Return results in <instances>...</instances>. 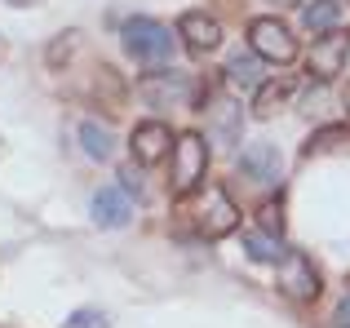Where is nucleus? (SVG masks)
Returning <instances> with one entry per match:
<instances>
[{
    "instance_id": "nucleus-9",
    "label": "nucleus",
    "mask_w": 350,
    "mask_h": 328,
    "mask_svg": "<svg viewBox=\"0 0 350 328\" xmlns=\"http://www.w3.org/2000/svg\"><path fill=\"white\" fill-rule=\"evenodd\" d=\"M89 208H94V222L98 226L116 231V226H124L129 217H133V195H129L124 182H116V187H103V191H98Z\"/></svg>"
},
{
    "instance_id": "nucleus-4",
    "label": "nucleus",
    "mask_w": 350,
    "mask_h": 328,
    "mask_svg": "<svg viewBox=\"0 0 350 328\" xmlns=\"http://www.w3.org/2000/svg\"><path fill=\"white\" fill-rule=\"evenodd\" d=\"M346 58H350V31L333 27V31H324V36L310 40L306 71L315 80H333V76H342V71H346Z\"/></svg>"
},
{
    "instance_id": "nucleus-21",
    "label": "nucleus",
    "mask_w": 350,
    "mask_h": 328,
    "mask_svg": "<svg viewBox=\"0 0 350 328\" xmlns=\"http://www.w3.org/2000/svg\"><path fill=\"white\" fill-rule=\"evenodd\" d=\"M9 5H27V0H9Z\"/></svg>"
},
{
    "instance_id": "nucleus-2",
    "label": "nucleus",
    "mask_w": 350,
    "mask_h": 328,
    "mask_svg": "<svg viewBox=\"0 0 350 328\" xmlns=\"http://www.w3.org/2000/svg\"><path fill=\"white\" fill-rule=\"evenodd\" d=\"M120 40H124L129 58H137L142 67H164V62H173V36L164 23H155V18L137 14L129 18L124 27H120Z\"/></svg>"
},
{
    "instance_id": "nucleus-3",
    "label": "nucleus",
    "mask_w": 350,
    "mask_h": 328,
    "mask_svg": "<svg viewBox=\"0 0 350 328\" xmlns=\"http://www.w3.org/2000/svg\"><path fill=\"white\" fill-rule=\"evenodd\" d=\"M248 44H253V53L262 62H293L297 58V40H293V31L280 23V18H253L248 23Z\"/></svg>"
},
{
    "instance_id": "nucleus-17",
    "label": "nucleus",
    "mask_w": 350,
    "mask_h": 328,
    "mask_svg": "<svg viewBox=\"0 0 350 328\" xmlns=\"http://www.w3.org/2000/svg\"><path fill=\"white\" fill-rule=\"evenodd\" d=\"M337 138H350V133H346V124H337V129H324V133H315V138H310L306 147H301V156H306V160H310V156H319V151H328Z\"/></svg>"
},
{
    "instance_id": "nucleus-12",
    "label": "nucleus",
    "mask_w": 350,
    "mask_h": 328,
    "mask_svg": "<svg viewBox=\"0 0 350 328\" xmlns=\"http://www.w3.org/2000/svg\"><path fill=\"white\" fill-rule=\"evenodd\" d=\"M226 89H231V94H253V89H262V58H257V53H235V58L226 62Z\"/></svg>"
},
{
    "instance_id": "nucleus-6",
    "label": "nucleus",
    "mask_w": 350,
    "mask_h": 328,
    "mask_svg": "<svg viewBox=\"0 0 350 328\" xmlns=\"http://www.w3.org/2000/svg\"><path fill=\"white\" fill-rule=\"evenodd\" d=\"M142 98L151 107H164V102H173V107H191V98H196V80H187L182 71H155V76H142Z\"/></svg>"
},
{
    "instance_id": "nucleus-19",
    "label": "nucleus",
    "mask_w": 350,
    "mask_h": 328,
    "mask_svg": "<svg viewBox=\"0 0 350 328\" xmlns=\"http://www.w3.org/2000/svg\"><path fill=\"white\" fill-rule=\"evenodd\" d=\"M280 226H284L280 204H266V208H262V231H275V235H280Z\"/></svg>"
},
{
    "instance_id": "nucleus-10",
    "label": "nucleus",
    "mask_w": 350,
    "mask_h": 328,
    "mask_svg": "<svg viewBox=\"0 0 350 328\" xmlns=\"http://www.w3.org/2000/svg\"><path fill=\"white\" fill-rule=\"evenodd\" d=\"M178 36L187 40L191 53H213L217 44H222V27H217V18L200 14V9H191V14L178 18Z\"/></svg>"
},
{
    "instance_id": "nucleus-18",
    "label": "nucleus",
    "mask_w": 350,
    "mask_h": 328,
    "mask_svg": "<svg viewBox=\"0 0 350 328\" xmlns=\"http://www.w3.org/2000/svg\"><path fill=\"white\" fill-rule=\"evenodd\" d=\"M62 328H107V315L103 311H76Z\"/></svg>"
},
{
    "instance_id": "nucleus-13",
    "label": "nucleus",
    "mask_w": 350,
    "mask_h": 328,
    "mask_svg": "<svg viewBox=\"0 0 350 328\" xmlns=\"http://www.w3.org/2000/svg\"><path fill=\"white\" fill-rule=\"evenodd\" d=\"M244 253L253 262H271V266H280L284 258H288V249H284V235H275V231H248L244 235Z\"/></svg>"
},
{
    "instance_id": "nucleus-8",
    "label": "nucleus",
    "mask_w": 350,
    "mask_h": 328,
    "mask_svg": "<svg viewBox=\"0 0 350 328\" xmlns=\"http://www.w3.org/2000/svg\"><path fill=\"white\" fill-rule=\"evenodd\" d=\"M129 151H133V160L142 164V169L160 164V160L173 151V142H169V124H164V120H142V124L133 129V138H129Z\"/></svg>"
},
{
    "instance_id": "nucleus-20",
    "label": "nucleus",
    "mask_w": 350,
    "mask_h": 328,
    "mask_svg": "<svg viewBox=\"0 0 350 328\" xmlns=\"http://www.w3.org/2000/svg\"><path fill=\"white\" fill-rule=\"evenodd\" d=\"M333 324H337V328H350V293L342 297V306H337V315H333Z\"/></svg>"
},
{
    "instance_id": "nucleus-16",
    "label": "nucleus",
    "mask_w": 350,
    "mask_h": 328,
    "mask_svg": "<svg viewBox=\"0 0 350 328\" xmlns=\"http://www.w3.org/2000/svg\"><path fill=\"white\" fill-rule=\"evenodd\" d=\"M293 89H297L293 80H275V85H262V89H257V102H253V115H262V120H266V115H275V111H280V107L293 98Z\"/></svg>"
},
{
    "instance_id": "nucleus-11",
    "label": "nucleus",
    "mask_w": 350,
    "mask_h": 328,
    "mask_svg": "<svg viewBox=\"0 0 350 328\" xmlns=\"http://www.w3.org/2000/svg\"><path fill=\"white\" fill-rule=\"evenodd\" d=\"M239 169H244L248 178L257 182V187H271V182H280V156H275V147H266V142H253V147H244V156H239Z\"/></svg>"
},
{
    "instance_id": "nucleus-15",
    "label": "nucleus",
    "mask_w": 350,
    "mask_h": 328,
    "mask_svg": "<svg viewBox=\"0 0 350 328\" xmlns=\"http://www.w3.org/2000/svg\"><path fill=\"white\" fill-rule=\"evenodd\" d=\"M80 147H85L89 160H111V151H116L111 129L98 124V120H85V124H80Z\"/></svg>"
},
{
    "instance_id": "nucleus-5",
    "label": "nucleus",
    "mask_w": 350,
    "mask_h": 328,
    "mask_svg": "<svg viewBox=\"0 0 350 328\" xmlns=\"http://www.w3.org/2000/svg\"><path fill=\"white\" fill-rule=\"evenodd\" d=\"M196 226L208 235V240H222V235H231L239 226V208L231 204V195H226L222 187L204 191V204H200V213H196Z\"/></svg>"
},
{
    "instance_id": "nucleus-14",
    "label": "nucleus",
    "mask_w": 350,
    "mask_h": 328,
    "mask_svg": "<svg viewBox=\"0 0 350 328\" xmlns=\"http://www.w3.org/2000/svg\"><path fill=\"white\" fill-rule=\"evenodd\" d=\"M301 27H306L310 36H324L333 31L337 23H342V0H310V5H301Z\"/></svg>"
},
{
    "instance_id": "nucleus-7",
    "label": "nucleus",
    "mask_w": 350,
    "mask_h": 328,
    "mask_svg": "<svg viewBox=\"0 0 350 328\" xmlns=\"http://www.w3.org/2000/svg\"><path fill=\"white\" fill-rule=\"evenodd\" d=\"M280 288L293 297V302H315L319 297V271L310 266L306 253H288V258L280 262Z\"/></svg>"
},
{
    "instance_id": "nucleus-1",
    "label": "nucleus",
    "mask_w": 350,
    "mask_h": 328,
    "mask_svg": "<svg viewBox=\"0 0 350 328\" xmlns=\"http://www.w3.org/2000/svg\"><path fill=\"white\" fill-rule=\"evenodd\" d=\"M204 173H208V147L196 129L178 133L169 151V195L173 200H187L204 187Z\"/></svg>"
}]
</instances>
